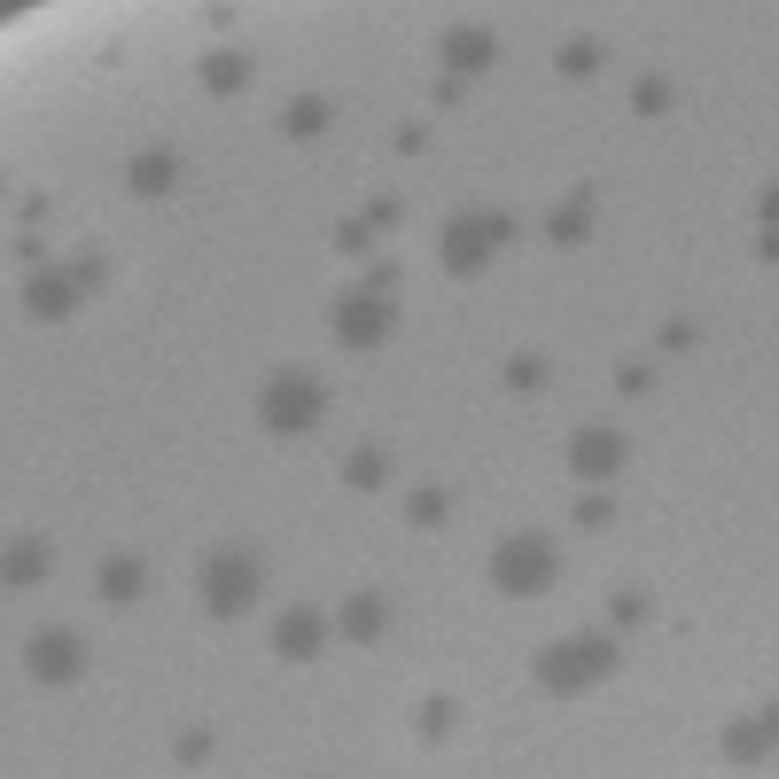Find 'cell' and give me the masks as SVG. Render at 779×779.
Here are the masks:
<instances>
[{
  "label": "cell",
  "mask_w": 779,
  "mask_h": 779,
  "mask_svg": "<svg viewBox=\"0 0 779 779\" xmlns=\"http://www.w3.org/2000/svg\"><path fill=\"white\" fill-rule=\"evenodd\" d=\"M203 585H211V609H242V600L257 592V569L226 554V561H211V577H203Z\"/></svg>",
  "instance_id": "3957f363"
},
{
  "label": "cell",
  "mask_w": 779,
  "mask_h": 779,
  "mask_svg": "<svg viewBox=\"0 0 779 779\" xmlns=\"http://www.w3.org/2000/svg\"><path fill=\"white\" fill-rule=\"evenodd\" d=\"M281 647H289V655L320 647V616H289V624H281Z\"/></svg>",
  "instance_id": "9c48e42d"
},
{
  "label": "cell",
  "mask_w": 779,
  "mask_h": 779,
  "mask_svg": "<svg viewBox=\"0 0 779 779\" xmlns=\"http://www.w3.org/2000/svg\"><path fill=\"white\" fill-rule=\"evenodd\" d=\"M538 670H546V686H577V678H592V670H609V639H577V647H554Z\"/></svg>",
  "instance_id": "7a4b0ae2"
},
{
  "label": "cell",
  "mask_w": 779,
  "mask_h": 779,
  "mask_svg": "<svg viewBox=\"0 0 779 779\" xmlns=\"http://www.w3.org/2000/svg\"><path fill=\"white\" fill-rule=\"evenodd\" d=\"M32 670H40V678H70V670H78V639H70V632H40V639H32Z\"/></svg>",
  "instance_id": "5b68a950"
},
{
  "label": "cell",
  "mask_w": 779,
  "mask_h": 779,
  "mask_svg": "<svg viewBox=\"0 0 779 779\" xmlns=\"http://www.w3.org/2000/svg\"><path fill=\"white\" fill-rule=\"evenodd\" d=\"M624 445L616 437H600V429H592V437H577V460H585V476H609V460H616Z\"/></svg>",
  "instance_id": "8992f818"
},
{
  "label": "cell",
  "mask_w": 779,
  "mask_h": 779,
  "mask_svg": "<svg viewBox=\"0 0 779 779\" xmlns=\"http://www.w3.org/2000/svg\"><path fill=\"white\" fill-rule=\"evenodd\" d=\"M491 569H499L507 585H523V592H531V585H546V546H538V538H523V546H507Z\"/></svg>",
  "instance_id": "277c9868"
},
{
  "label": "cell",
  "mask_w": 779,
  "mask_h": 779,
  "mask_svg": "<svg viewBox=\"0 0 779 779\" xmlns=\"http://www.w3.org/2000/svg\"><path fill=\"white\" fill-rule=\"evenodd\" d=\"M320 413V382H304V375H281L274 390H266V421L274 429H304Z\"/></svg>",
  "instance_id": "6da1fadb"
},
{
  "label": "cell",
  "mask_w": 779,
  "mask_h": 779,
  "mask_svg": "<svg viewBox=\"0 0 779 779\" xmlns=\"http://www.w3.org/2000/svg\"><path fill=\"white\" fill-rule=\"evenodd\" d=\"M133 592H141V569L133 561H110L102 569V600H133Z\"/></svg>",
  "instance_id": "ba28073f"
},
{
  "label": "cell",
  "mask_w": 779,
  "mask_h": 779,
  "mask_svg": "<svg viewBox=\"0 0 779 779\" xmlns=\"http://www.w3.org/2000/svg\"><path fill=\"white\" fill-rule=\"evenodd\" d=\"M343 335H352V343H375V335H382V312H375V304H343Z\"/></svg>",
  "instance_id": "52a82bcc"
},
{
  "label": "cell",
  "mask_w": 779,
  "mask_h": 779,
  "mask_svg": "<svg viewBox=\"0 0 779 779\" xmlns=\"http://www.w3.org/2000/svg\"><path fill=\"white\" fill-rule=\"evenodd\" d=\"M382 476H390L382 453H359V460H352V483H382Z\"/></svg>",
  "instance_id": "30bf717a"
}]
</instances>
